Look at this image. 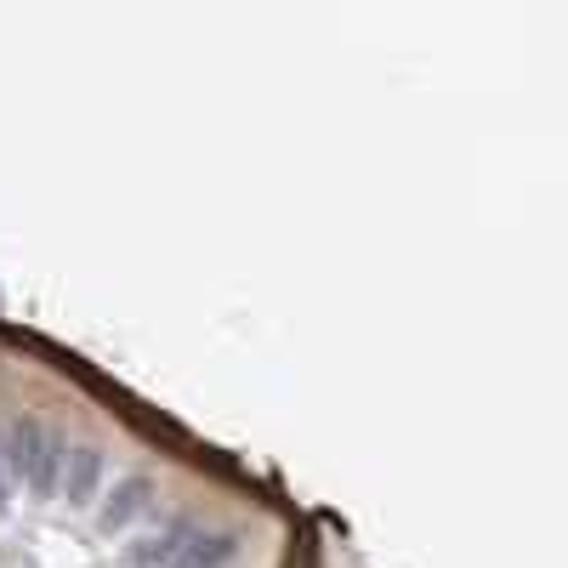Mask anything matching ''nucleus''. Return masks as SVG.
Masks as SVG:
<instances>
[{
	"label": "nucleus",
	"instance_id": "1",
	"mask_svg": "<svg viewBox=\"0 0 568 568\" xmlns=\"http://www.w3.org/2000/svg\"><path fill=\"white\" fill-rule=\"evenodd\" d=\"M142 495H148V483H125V489H120V506H108V517H103L108 529H120V523H131V517L142 512Z\"/></svg>",
	"mask_w": 568,
	"mask_h": 568
}]
</instances>
